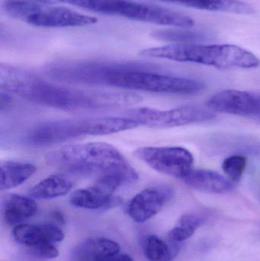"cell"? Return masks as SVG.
Listing matches in <instances>:
<instances>
[{
  "label": "cell",
  "mask_w": 260,
  "mask_h": 261,
  "mask_svg": "<svg viewBox=\"0 0 260 261\" xmlns=\"http://www.w3.org/2000/svg\"><path fill=\"white\" fill-rule=\"evenodd\" d=\"M126 180L119 175H106L96 179L91 187L76 190L70 196L73 206L85 210H109L121 205L122 199L114 196V191Z\"/></svg>",
  "instance_id": "52a82bcc"
},
{
  "label": "cell",
  "mask_w": 260,
  "mask_h": 261,
  "mask_svg": "<svg viewBox=\"0 0 260 261\" xmlns=\"http://www.w3.org/2000/svg\"><path fill=\"white\" fill-rule=\"evenodd\" d=\"M38 210L36 202L30 196L10 193L2 198V214L7 225H20L35 216Z\"/></svg>",
  "instance_id": "9a60e30c"
},
{
  "label": "cell",
  "mask_w": 260,
  "mask_h": 261,
  "mask_svg": "<svg viewBox=\"0 0 260 261\" xmlns=\"http://www.w3.org/2000/svg\"><path fill=\"white\" fill-rule=\"evenodd\" d=\"M11 103H12V99H11L10 96L6 91L2 92L1 96H0V110L1 112L4 111L8 107H10Z\"/></svg>",
  "instance_id": "4316f807"
},
{
  "label": "cell",
  "mask_w": 260,
  "mask_h": 261,
  "mask_svg": "<svg viewBox=\"0 0 260 261\" xmlns=\"http://www.w3.org/2000/svg\"><path fill=\"white\" fill-rule=\"evenodd\" d=\"M25 22L40 28H74L91 25L97 19L64 6H44L40 3Z\"/></svg>",
  "instance_id": "30bf717a"
},
{
  "label": "cell",
  "mask_w": 260,
  "mask_h": 261,
  "mask_svg": "<svg viewBox=\"0 0 260 261\" xmlns=\"http://www.w3.org/2000/svg\"><path fill=\"white\" fill-rule=\"evenodd\" d=\"M0 85L4 91L15 93L31 102L70 111L129 107L143 100L141 96L129 92L62 87L10 66L2 67Z\"/></svg>",
  "instance_id": "6da1fadb"
},
{
  "label": "cell",
  "mask_w": 260,
  "mask_h": 261,
  "mask_svg": "<svg viewBox=\"0 0 260 261\" xmlns=\"http://www.w3.org/2000/svg\"><path fill=\"white\" fill-rule=\"evenodd\" d=\"M45 159L50 165L82 176H96L98 179L106 175H119L125 178L128 184L135 182L139 178L128 160L108 143L64 146L48 152Z\"/></svg>",
  "instance_id": "7a4b0ae2"
},
{
  "label": "cell",
  "mask_w": 260,
  "mask_h": 261,
  "mask_svg": "<svg viewBox=\"0 0 260 261\" xmlns=\"http://www.w3.org/2000/svg\"><path fill=\"white\" fill-rule=\"evenodd\" d=\"M103 86L178 95L196 94L205 88V84L197 80L162 74L153 66L135 63H114L104 80Z\"/></svg>",
  "instance_id": "277c9868"
},
{
  "label": "cell",
  "mask_w": 260,
  "mask_h": 261,
  "mask_svg": "<svg viewBox=\"0 0 260 261\" xmlns=\"http://www.w3.org/2000/svg\"><path fill=\"white\" fill-rule=\"evenodd\" d=\"M247 165V160L246 156L243 155H232L223 161L222 170L230 180L238 182L242 178Z\"/></svg>",
  "instance_id": "cb8c5ba5"
},
{
  "label": "cell",
  "mask_w": 260,
  "mask_h": 261,
  "mask_svg": "<svg viewBox=\"0 0 260 261\" xmlns=\"http://www.w3.org/2000/svg\"><path fill=\"white\" fill-rule=\"evenodd\" d=\"M102 261H110V260H102Z\"/></svg>",
  "instance_id": "f546056e"
},
{
  "label": "cell",
  "mask_w": 260,
  "mask_h": 261,
  "mask_svg": "<svg viewBox=\"0 0 260 261\" xmlns=\"http://www.w3.org/2000/svg\"><path fill=\"white\" fill-rule=\"evenodd\" d=\"M153 37L160 41L175 42L177 44H194L204 41L207 38L204 34L191 31L189 29L157 31L153 33Z\"/></svg>",
  "instance_id": "7402d4cb"
},
{
  "label": "cell",
  "mask_w": 260,
  "mask_h": 261,
  "mask_svg": "<svg viewBox=\"0 0 260 261\" xmlns=\"http://www.w3.org/2000/svg\"><path fill=\"white\" fill-rule=\"evenodd\" d=\"M160 1L183 5V6L200 9V10L229 12V13H234L238 6L236 0H160Z\"/></svg>",
  "instance_id": "44dd1931"
},
{
  "label": "cell",
  "mask_w": 260,
  "mask_h": 261,
  "mask_svg": "<svg viewBox=\"0 0 260 261\" xmlns=\"http://www.w3.org/2000/svg\"><path fill=\"white\" fill-rule=\"evenodd\" d=\"M50 217L56 223L60 224V225H65V216L60 210H55L52 211L50 213Z\"/></svg>",
  "instance_id": "83f0119b"
},
{
  "label": "cell",
  "mask_w": 260,
  "mask_h": 261,
  "mask_svg": "<svg viewBox=\"0 0 260 261\" xmlns=\"http://www.w3.org/2000/svg\"><path fill=\"white\" fill-rule=\"evenodd\" d=\"M62 4L72 5L85 10L104 15L122 17L145 22L150 6L134 0H61Z\"/></svg>",
  "instance_id": "8fae6325"
},
{
  "label": "cell",
  "mask_w": 260,
  "mask_h": 261,
  "mask_svg": "<svg viewBox=\"0 0 260 261\" xmlns=\"http://www.w3.org/2000/svg\"><path fill=\"white\" fill-rule=\"evenodd\" d=\"M70 179L63 175L53 174L44 178L29 190L34 199H51L65 196L73 188Z\"/></svg>",
  "instance_id": "ac0fdd59"
},
{
  "label": "cell",
  "mask_w": 260,
  "mask_h": 261,
  "mask_svg": "<svg viewBox=\"0 0 260 261\" xmlns=\"http://www.w3.org/2000/svg\"><path fill=\"white\" fill-rule=\"evenodd\" d=\"M171 245L156 236H149L143 242L145 257L149 261H172L178 254L177 243Z\"/></svg>",
  "instance_id": "ffe728a7"
},
{
  "label": "cell",
  "mask_w": 260,
  "mask_h": 261,
  "mask_svg": "<svg viewBox=\"0 0 260 261\" xmlns=\"http://www.w3.org/2000/svg\"><path fill=\"white\" fill-rule=\"evenodd\" d=\"M128 116L136 119L140 125L154 129L201 123L215 117L212 112L193 106H185L168 110L142 107L131 110Z\"/></svg>",
  "instance_id": "5b68a950"
},
{
  "label": "cell",
  "mask_w": 260,
  "mask_h": 261,
  "mask_svg": "<svg viewBox=\"0 0 260 261\" xmlns=\"http://www.w3.org/2000/svg\"><path fill=\"white\" fill-rule=\"evenodd\" d=\"M206 220V217L201 215L186 213L180 218L178 225L194 234L195 231L205 223Z\"/></svg>",
  "instance_id": "d4e9b609"
},
{
  "label": "cell",
  "mask_w": 260,
  "mask_h": 261,
  "mask_svg": "<svg viewBox=\"0 0 260 261\" xmlns=\"http://www.w3.org/2000/svg\"><path fill=\"white\" fill-rule=\"evenodd\" d=\"M172 196V190L169 187H149L134 196L127 204L125 211L134 222L143 223L158 214Z\"/></svg>",
  "instance_id": "7c38bea8"
},
{
  "label": "cell",
  "mask_w": 260,
  "mask_h": 261,
  "mask_svg": "<svg viewBox=\"0 0 260 261\" xmlns=\"http://www.w3.org/2000/svg\"><path fill=\"white\" fill-rule=\"evenodd\" d=\"M145 58L195 63L221 69H252L259 67V58L234 44H172L151 47L140 52Z\"/></svg>",
  "instance_id": "3957f363"
},
{
  "label": "cell",
  "mask_w": 260,
  "mask_h": 261,
  "mask_svg": "<svg viewBox=\"0 0 260 261\" xmlns=\"http://www.w3.org/2000/svg\"><path fill=\"white\" fill-rule=\"evenodd\" d=\"M31 253L34 256L40 258L54 259L59 256L60 253L57 248L53 244H42L31 247Z\"/></svg>",
  "instance_id": "484cf974"
},
{
  "label": "cell",
  "mask_w": 260,
  "mask_h": 261,
  "mask_svg": "<svg viewBox=\"0 0 260 261\" xmlns=\"http://www.w3.org/2000/svg\"><path fill=\"white\" fill-rule=\"evenodd\" d=\"M37 168L31 163L21 161H6L0 166V189L11 190L19 187L27 180Z\"/></svg>",
  "instance_id": "e0dca14e"
},
{
  "label": "cell",
  "mask_w": 260,
  "mask_h": 261,
  "mask_svg": "<svg viewBox=\"0 0 260 261\" xmlns=\"http://www.w3.org/2000/svg\"><path fill=\"white\" fill-rule=\"evenodd\" d=\"M91 119H65L41 124L31 130L26 141L35 146H47L90 135Z\"/></svg>",
  "instance_id": "ba28073f"
},
{
  "label": "cell",
  "mask_w": 260,
  "mask_h": 261,
  "mask_svg": "<svg viewBox=\"0 0 260 261\" xmlns=\"http://www.w3.org/2000/svg\"><path fill=\"white\" fill-rule=\"evenodd\" d=\"M183 181L193 190L217 194L228 193L235 187V182L228 177L213 170L192 169Z\"/></svg>",
  "instance_id": "5bb4252c"
},
{
  "label": "cell",
  "mask_w": 260,
  "mask_h": 261,
  "mask_svg": "<svg viewBox=\"0 0 260 261\" xmlns=\"http://www.w3.org/2000/svg\"><path fill=\"white\" fill-rule=\"evenodd\" d=\"M12 236L17 243L28 248L42 244L54 245L65 238L62 229L53 224H20L14 228Z\"/></svg>",
  "instance_id": "4fadbf2b"
},
{
  "label": "cell",
  "mask_w": 260,
  "mask_h": 261,
  "mask_svg": "<svg viewBox=\"0 0 260 261\" xmlns=\"http://www.w3.org/2000/svg\"><path fill=\"white\" fill-rule=\"evenodd\" d=\"M134 155L153 170L182 180L193 167V155L184 147H141Z\"/></svg>",
  "instance_id": "8992f818"
},
{
  "label": "cell",
  "mask_w": 260,
  "mask_h": 261,
  "mask_svg": "<svg viewBox=\"0 0 260 261\" xmlns=\"http://www.w3.org/2000/svg\"><path fill=\"white\" fill-rule=\"evenodd\" d=\"M121 248L119 244L107 238H91L78 246L75 256L79 261L108 260L118 256Z\"/></svg>",
  "instance_id": "2e32d148"
},
{
  "label": "cell",
  "mask_w": 260,
  "mask_h": 261,
  "mask_svg": "<svg viewBox=\"0 0 260 261\" xmlns=\"http://www.w3.org/2000/svg\"><path fill=\"white\" fill-rule=\"evenodd\" d=\"M140 126L136 119L131 116H109V117L99 118L92 120L90 135H111L124 130H131Z\"/></svg>",
  "instance_id": "d6986e66"
},
{
  "label": "cell",
  "mask_w": 260,
  "mask_h": 261,
  "mask_svg": "<svg viewBox=\"0 0 260 261\" xmlns=\"http://www.w3.org/2000/svg\"><path fill=\"white\" fill-rule=\"evenodd\" d=\"M39 4V2L34 0H6L3 9L11 18L25 21Z\"/></svg>",
  "instance_id": "603a6c76"
},
{
  "label": "cell",
  "mask_w": 260,
  "mask_h": 261,
  "mask_svg": "<svg viewBox=\"0 0 260 261\" xmlns=\"http://www.w3.org/2000/svg\"><path fill=\"white\" fill-rule=\"evenodd\" d=\"M206 105L213 112L260 120V96L250 92L223 90L209 98Z\"/></svg>",
  "instance_id": "9c48e42d"
},
{
  "label": "cell",
  "mask_w": 260,
  "mask_h": 261,
  "mask_svg": "<svg viewBox=\"0 0 260 261\" xmlns=\"http://www.w3.org/2000/svg\"><path fill=\"white\" fill-rule=\"evenodd\" d=\"M114 261H134L129 254H123L118 255Z\"/></svg>",
  "instance_id": "f1b7e54d"
}]
</instances>
